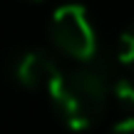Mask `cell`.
Wrapping results in <instances>:
<instances>
[{"instance_id":"4","label":"cell","mask_w":134,"mask_h":134,"mask_svg":"<svg viewBox=\"0 0 134 134\" xmlns=\"http://www.w3.org/2000/svg\"><path fill=\"white\" fill-rule=\"evenodd\" d=\"M117 57H119L122 65H127V67L134 70V23L119 35V42H117Z\"/></svg>"},{"instance_id":"3","label":"cell","mask_w":134,"mask_h":134,"mask_svg":"<svg viewBox=\"0 0 134 134\" xmlns=\"http://www.w3.org/2000/svg\"><path fill=\"white\" fill-rule=\"evenodd\" d=\"M13 77L18 85L27 87V90H50L55 82L60 80V65L47 50H23L13 57V67H10Z\"/></svg>"},{"instance_id":"6","label":"cell","mask_w":134,"mask_h":134,"mask_svg":"<svg viewBox=\"0 0 134 134\" xmlns=\"http://www.w3.org/2000/svg\"><path fill=\"white\" fill-rule=\"evenodd\" d=\"M109 134H134V117L122 119L119 124H114V127L109 129Z\"/></svg>"},{"instance_id":"5","label":"cell","mask_w":134,"mask_h":134,"mask_svg":"<svg viewBox=\"0 0 134 134\" xmlns=\"http://www.w3.org/2000/svg\"><path fill=\"white\" fill-rule=\"evenodd\" d=\"M114 97L124 109L134 112V80L132 77H119L114 82Z\"/></svg>"},{"instance_id":"2","label":"cell","mask_w":134,"mask_h":134,"mask_svg":"<svg viewBox=\"0 0 134 134\" xmlns=\"http://www.w3.org/2000/svg\"><path fill=\"white\" fill-rule=\"evenodd\" d=\"M50 37L60 52L80 60L92 62L97 60V35L90 23V15L82 5L65 3L52 13L50 20Z\"/></svg>"},{"instance_id":"1","label":"cell","mask_w":134,"mask_h":134,"mask_svg":"<svg viewBox=\"0 0 134 134\" xmlns=\"http://www.w3.org/2000/svg\"><path fill=\"white\" fill-rule=\"evenodd\" d=\"M52 107L65 127L75 132L90 129L107 107V82L99 70H72L62 72L50 87Z\"/></svg>"}]
</instances>
